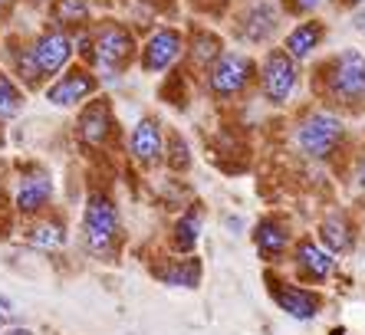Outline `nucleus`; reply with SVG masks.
I'll use <instances>...</instances> for the list:
<instances>
[{"instance_id":"obj_10","label":"nucleus","mask_w":365,"mask_h":335,"mask_svg":"<svg viewBox=\"0 0 365 335\" xmlns=\"http://www.w3.org/2000/svg\"><path fill=\"white\" fill-rule=\"evenodd\" d=\"M181 46H185V40H181L178 30H168V26H165V30H155L142 50L145 73H162V69H168L171 63L181 56Z\"/></svg>"},{"instance_id":"obj_13","label":"nucleus","mask_w":365,"mask_h":335,"mask_svg":"<svg viewBox=\"0 0 365 335\" xmlns=\"http://www.w3.org/2000/svg\"><path fill=\"white\" fill-rule=\"evenodd\" d=\"M254 243H257V253H260L264 260H270V263L283 260V253H287V247H289L287 224H280L277 217H264L254 230Z\"/></svg>"},{"instance_id":"obj_3","label":"nucleus","mask_w":365,"mask_h":335,"mask_svg":"<svg viewBox=\"0 0 365 335\" xmlns=\"http://www.w3.org/2000/svg\"><path fill=\"white\" fill-rule=\"evenodd\" d=\"M342 142V122L329 112H313L297 132V145L309 158H329L332 148Z\"/></svg>"},{"instance_id":"obj_21","label":"nucleus","mask_w":365,"mask_h":335,"mask_svg":"<svg viewBox=\"0 0 365 335\" xmlns=\"http://www.w3.org/2000/svg\"><path fill=\"white\" fill-rule=\"evenodd\" d=\"M273 30H277V10L260 0L247 17V40H270Z\"/></svg>"},{"instance_id":"obj_26","label":"nucleus","mask_w":365,"mask_h":335,"mask_svg":"<svg viewBox=\"0 0 365 335\" xmlns=\"http://www.w3.org/2000/svg\"><path fill=\"white\" fill-rule=\"evenodd\" d=\"M171 145H175V158H171V168H187V148H185V142L181 138H171Z\"/></svg>"},{"instance_id":"obj_20","label":"nucleus","mask_w":365,"mask_h":335,"mask_svg":"<svg viewBox=\"0 0 365 335\" xmlns=\"http://www.w3.org/2000/svg\"><path fill=\"white\" fill-rule=\"evenodd\" d=\"M319 40H323V26L319 24H299L297 30L287 36V53L293 59H306V56H313V50L319 46Z\"/></svg>"},{"instance_id":"obj_9","label":"nucleus","mask_w":365,"mask_h":335,"mask_svg":"<svg viewBox=\"0 0 365 335\" xmlns=\"http://www.w3.org/2000/svg\"><path fill=\"white\" fill-rule=\"evenodd\" d=\"M270 293H273V299H277V306H280L289 319H299V322H309V319H316L319 309H323L319 296L309 293V289H303V286L270 279Z\"/></svg>"},{"instance_id":"obj_25","label":"nucleus","mask_w":365,"mask_h":335,"mask_svg":"<svg viewBox=\"0 0 365 335\" xmlns=\"http://www.w3.org/2000/svg\"><path fill=\"white\" fill-rule=\"evenodd\" d=\"M283 4H287L289 14H313L323 0H283Z\"/></svg>"},{"instance_id":"obj_5","label":"nucleus","mask_w":365,"mask_h":335,"mask_svg":"<svg viewBox=\"0 0 365 335\" xmlns=\"http://www.w3.org/2000/svg\"><path fill=\"white\" fill-rule=\"evenodd\" d=\"M264 93L273 105H283V102L293 96L297 89V59L289 56L287 50H270L264 59Z\"/></svg>"},{"instance_id":"obj_6","label":"nucleus","mask_w":365,"mask_h":335,"mask_svg":"<svg viewBox=\"0 0 365 335\" xmlns=\"http://www.w3.org/2000/svg\"><path fill=\"white\" fill-rule=\"evenodd\" d=\"M254 76V63L244 53H224L211 66V93L214 96H237Z\"/></svg>"},{"instance_id":"obj_23","label":"nucleus","mask_w":365,"mask_h":335,"mask_svg":"<svg viewBox=\"0 0 365 335\" xmlns=\"http://www.w3.org/2000/svg\"><path fill=\"white\" fill-rule=\"evenodd\" d=\"M20 105H24V93L10 76L0 73V118H14L20 112Z\"/></svg>"},{"instance_id":"obj_33","label":"nucleus","mask_w":365,"mask_h":335,"mask_svg":"<svg viewBox=\"0 0 365 335\" xmlns=\"http://www.w3.org/2000/svg\"><path fill=\"white\" fill-rule=\"evenodd\" d=\"M0 4H10V0H0Z\"/></svg>"},{"instance_id":"obj_14","label":"nucleus","mask_w":365,"mask_h":335,"mask_svg":"<svg viewBox=\"0 0 365 335\" xmlns=\"http://www.w3.org/2000/svg\"><path fill=\"white\" fill-rule=\"evenodd\" d=\"M128 148H132V158L138 165H155L162 158V125L155 118H142L135 125V132H132Z\"/></svg>"},{"instance_id":"obj_28","label":"nucleus","mask_w":365,"mask_h":335,"mask_svg":"<svg viewBox=\"0 0 365 335\" xmlns=\"http://www.w3.org/2000/svg\"><path fill=\"white\" fill-rule=\"evenodd\" d=\"M359 187H362V191H365V158L359 161Z\"/></svg>"},{"instance_id":"obj_30","label":"nucleus","mask_w":365,"mask_h":335,"mask_svg":"<svg viewBox=\"0 0 365 335\" xmlns=\"http://www.w3.org/2000/svg\"><path fill=\"white\" fill-rule=\"evenodd\" d=\"M7 326V312H0V329Z\"/></svg>"},{"instance_id":"obj_4","label":"nucleus","mask_w":365,"mask_h":335,"mask_svg":"<svg viewBox=\"0 0 365 335\" xmlns=\"http://www.w3.org/2000/svg\"><path fill=\"white\" fill-rule=\"evenodd\" d=\"M93 46H96V63H99L106 73H119L128 59H132L135 40H132V34H128L122 24H102Z\"/></svg>"},{"instance_id":"obj_18","label":"nucleus","mask_w":365,"mask_h":335,"mask_svg":"<svg viewBox=\"0 0 365 335\" xmlns=\"http://www.w3.org/2000/svg\"><path fill=\"white\" fill-rule=\"evenodd\" d=\"M26 243L36 247V250H60L63 243H66V227L56 217L36 220V224L30 227V234H26Z\"/></svg>"},{"instance_id":"obj_16","label":"nucleus","mask_w":365,"mask_h":335,"mask_svg":"<svg viewBox=\"0 0 365 335\" xmlns=\"http://www.w3.org/2000/svg\"><path fill=\"white\" fill-rule=\"evenodd\" d=\"M319 237H323L329 253H346V250H352V243H356V230H352L349 217L339 214V210H332L329 217L319 224Z\"/></svg>"},{"instance_id":"obj_22","label":"nucleus","mask_w":365,"mask_h":335,"mask_svg":"<svg viewBox=\"0 0 365 335\" xmlns=\"http://www.w3.org/2000/svg\"><path fill=\"white\" fill-rule=\"evenodd\" d=\"M53 17H56V24L60 26L86 24V20H89V4H86V0H56Z\"/></svg>"},{"instance_id":"obj_8","label":"nucleus","mask_w":365,"mask_h":335,"mask_svg":"<svg viewBox=\"0 0 365 335\" xmlns=\"http://www.w3.org/2000/svg\"><path fill=\"white\" fill-rule=\"evenodd\" d=\"M293 267H297L299 279H306V283H323L336 269V257L326 247H319L316 240L306 237V240H299L293 247Z\"/></svg>"},{"instance_id":"obj_1","label":"nucleus","mask_w":365,"mask_h":335,"mask_svg":"<svg viewBox=\"0 0 365 335\" xmlns=\"http://www.w3.org/2000/svg\"><path fill=\"white\" fill-rule=\"evenodd\" d=\"M83 237L86 250L93 253L96 260H109L115 247H119V210L106 194H89L83 214Z\"/></svg>"},{"instance_id":"obj_27","label":"nucleus","mask_w":365,"mask_h":335,"mask_svg":"<svg viewBox=\"0 0 365 335\" xmlns=\"http://www.w3.org/2000/svg\"><path fill=\"white\" fill-rule=\"evenodd\" d=\"M10 309H14V302H10V299H7V296L0 293V312H10Z\"/></svg>"},{"instance_id":"obj_19","label":"nucleus","mask_w":365,"mask_h":335,"mask_svg":"<svg viewBox=\"0 0 365 335\" xmlns=\"http://www.w3.org/2000/svg\"><path fill=\"white\" fill-rule=\"evenodd\" d=\"M158 279L168 286H185V289H195L201 283V263L195 257H185V260L168 263L165 269H158Z\"/></svg>"},{"instance_id":"obj_24","label":"nucleus","mask_w":365,"mask_h":335,"mask_svg":"<svg viewBox=\"0 0 365 335\" xmlns=\"http://www.w3.org/2000/svg\"><path fill=\"white\" fill-rule=\"evenodd\" d=\"M17 73L24 76L30 86H36V83L43 79V76H40V66H36V59H34V46H26V50L17 56Z\"/></svg>"},{"instance_id":"obj_15","label":"nucleus","mask_w":365,"mask_h":335,"mask_svg":"<svg viewBox=\"0 0 365 335\" xmlns=\"http://www.w3.org/2000/svg\"><path fill=\"white\" fill-rule=\"evenodd\" d=\"M109 128H112V112H109V102L106 99H96L89 102L79 115V135H83V142L89 145H102L109 138Z\"/></svg>"},{"instance_id":"obj_31","label":"nucleus","mask_w":365,"mask_h":335,"mask_svg":"<svg viewBox=\"0 0 365 335\" xmlns=\"http://www.w3.org/2000/svg\"><path fill=\"white\" fill-rule=\"evenodd\" d=\"M329 335H346V332H342V329H332V332Z\"/></svg>"},{"instance_id":"obj_17","label":"nucleus","mask_w":365,"mask_h":335,"mask_svg":"<svg viewBox=\"0 0 365 335\" xmlns=\"http://www.w3.org/2000/svg\"><path fill=\"white\" fill-rule=\"evenodd\" d=\"M197 237H201V210L191 207L187 214H181L175 220V230H171V247L178 253H191L197 247Z\"/></svg>"},{"instance_id":"obj_7","label":"nucleus","mask_w":365,"mask_h":335,"mask_svg":"<svg viewBox=\"0 0 365 335\" xmlns=\"http://www.w3.org/2000/svg\"><path fill=\"white\" fill-rule=\"evenodd\" d=\"M73 56V36L66 30H46L34 43V59L40 66V76H60V69Z\"/></svg>"},{"instance_id":"obj_11","label":"nucleus","mask_w":365,"mask_h":335,"mask_svg":"<svg viewBox=\"0 0 365 335\" xmlns=\"http://www.w3.org/2000/svg\"><path fill=\"white\" fill-rule=\"evenodd\" d=\"M93 93H96L93 76L86 73V69H69V73H63L60 83H53L50 89H46V99H50L53 105H60V109H69V105L89 99Z\"/></svg>"},{"instance_id":"obj_12","label":"nucleus","mask_w":365,"mask_h":335,"mask_svg":"<svg viewBox=\"0 0 365 335\" xmlns=\"http://www.w3.org/2000/svg\"><path fill=\"white\" fill-rule=\"evenodd\" d=\"M53 197V181L50 175H43V171H34V175H26L24 181H20L17 187V210L24 214V217H34V214H40L46 204H50Z\"/></svg>"},{"instance_id":"obj_32","label":"nucleus","mask_w":365,"mask_h":335,"mask_svg":"<svg viewBox=\"0 0 365 335\" xmlns=\"http://www.w3.org/2000/svg\"><path fill=\"white\" fill-rule=\"evenodd\" d=\"M349 4H365V0H349Z\"/></svg>"},{"instance_id":"obj_29","label":"nucleus","mask_w":365,"mask_h":335,"mask_svg":"<svg viewBox=\"0 0 365 335\" xmlns=\"http://www.w3.org/2000/svg\"><path fill=\"white\" fill-rule=\"evenodd\" d=\"M4 335H34V332H30V329H24V326H17V329H7Z\"/></svg>"},{"instance_id":"obj_2","label":"nucleus","mask_w":365,"mask_h":335,"mask_svg":"<svg viewBox=\"0 0 365 335\" xmlns=\"http://www.w3.org/2000/svg\"><path fill=\"white\" fill-rule=\"evenodd\" d=\"M329 93L339 102H365V56L346 50L329 66Z\"/></svg>"}]
</instances>
